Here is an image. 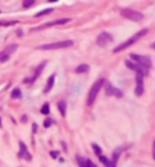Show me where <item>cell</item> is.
Wrapping results in <instances>:
<instances>
[{"label": "cell", "mask_w": 155, "mask_h": 167, "mask_svg": "<svg viewBox=\"0 0 155 167\" xmlns=\"http://www.w3.org/2000/svg\"><path fill=\"white\" fill-rule=\"evenodd\" d=\"M145 35H148V29H141V31H138L137 34H134L129 40H126L125 43H122V44H119L117 47H114V53H119V52H122V50H125V49H128V47H131L132 44H135L138 40H141Z\"/></svg>", "instance_id": "6da1fadb"}, {"label": "cell", "mask_w": 155, "mask_h": 167, "mask_svg": "<svg viewBox=\"0 0 155 167\" xmlns=\"http://www.w3.org/2000/svg\"><path fill=\"white\" fill-rule=\"evenodd\" d=\"M103 82H105V79L100 78V79H97V81L91 85V88H90V93H88V97H87V105H88V106H91V105L94 104V100H96L99 91H100L102 87H103Z\"/></svg>", "instance_id": "7a4b0ae2"}, {"label": "cell", "mask_w": 155, "mask_h": 167, "mask_svg": "<svg viewBox=\"0 0 155 167\" xmlns=\"http://www.w3.org/2000/svg\"><path fill=\"white\" fill-rule=\"evenodd\" d=\"M75 41L73 40H64V41H56V43H50V44H43L38 49L40 50H55V49H67L73 47Z\"/></svg>", "instance_id": "3957f363"}, {"label": "cell", "mask_w": 155, "mask_h": 167, "mask_svg": "<svg viewBox=\"0 0 155 167\" xmlns=\"http://www.w3.org/2000/svg\"><path fill=\"white\" fill-rule=\"evenodd\" d=\"M120 15L123 18H128V20H131V21H141L145 18V15L141 14V12L138 11H134V9H128V8H123L120 11Z\"/></svg>", "instance_id": "277c9868"}, {"label": "cell", "mask_w": 155, "mask_h": 167, "mask_svg": "<svg viewBox=\"0 0 155 167\" xmlns=\"http://www.w3.org/2000/svg\"><path fill=\"white\" fill-rule=\"evenodd\" d=\"M131 59H134L137 64H140L141 67H145V69H151L152 67V61L149 56H145V55H138V53H131V56H129Z\"/></svg>", "instance_id": "5b68a950"}, {"label": "cell", "mask_w": 155, "mask_h": 167, "mask_svg": "<svg viewBox=\"0 0 155 167\" xmlns=\"http://www.w3.org/2000/svg\"><path fill=\"white\" fill-rule=\"evenodd\" d=\"M103 88H105V91H107L108 96H114V97H117V99H120V97L123 96V93L120 91V90L116 88V87H114L111 82H108V81L103 82Z\"/></svg>", "instance_id": "8992f818"}, {"label": "cell", "mask_w": 155, "mask_h": 167, "mask_svg": "<svg viewBox=\"0 0 155 167\" xmlns=\"http://www.w3.org/2000/svg\"><path fill=\"white\" fill-rule=\"evenodd\" d=\"M70 21H72V18H59V20H55V21L41 24V26H38L37 29H32V31H43V29H47V28H52V26H61V24H66V23H70Z\"/></svg>", "instance_id": "52a82bcc"}, {"label": "cell", "mask_w": 155, "mask_h": 167, "mask_svg": "<svg viewBox=\"0 0 155 167\" xmlns=\"http://www.w3.org/2000/svg\"><path fill=\"white\" fill-rule=\"evenodd\" d=\"M17 44H11V46H8L5 50H2V52H0V62H6L9 58H11V55L15 52L17 50Z\"/></svg>", "instance_id": "ba28073f"}, {"label": "cell", "mask_w": 155, "mask_h": 167, "mask_svg": "<svg viewBox=\"0 0 155 167\" xmlns=\"http://www.w3.org/2000/svg\"><path fill=\"white\" fill-rule=\"evenodd\" d=\"M111 41H113V36H111L108 32L99 34V35H97V40H96V43H97L99 47H105V46H108Z\"/></svg>", "instance_id": "9c48e42d"}, {"label": "cell", "mask_w": 155, "mask_h": 167, "mask_svg": "<svg viewBox=\"0 0 155 167\" xmlns=\"http://www.w3.org/2000/svg\"><path fill=\"white\" fill-rule=\"evenodd\" d=\"M18 146H20V152L17 153V157H18V158H24V160L31 161V160H32V155L29 153V150H28V146L24 144V141H20V143H18Z\"/></svg>", "instance_id": "30bf717a"}, {"label": "cell", "mask_w": 155, "mask_h": 167, "mask_svg": "<svg viewBox=\"0 0 155 167\" xmlns=\"http://www.w3.org/2000/svg\"><path fill=\"white\" fill-rule=\"evenodd\" d=\"M46 61H43L40 66H38L37 69H35V73H34V76L32 78H28V79H24V84H32V82H35L37 81V78H40V74H41V71L44 70V67H46Z\"/></svg>", "instance_id": "8fae6325"}, {"label": "cell", "mask_w": 155, "mask_h": 167, "mask_svg": "<svg viewBox=\"0 0 155 167\" xmlns=\"http://www.w3.org/2000/svg\"><path fill=\"white\" fill-rule=\"evenodd\" d=\"M145 91V87H143V74L137 73V87H135V96H141Z\"/></svg>", "instance_id": "7c38bea8"}, {"label": "cell", "mask_w": 155, "mask_h": 167, "mask_svg": "<svg viewBox=\"0 0 155 167\" xmlns=\"http://www.w3.org/2000/svg\"><path fill=\"white\" fill-rule=\"evenodd\" d=\"M55 78H56V76H55V74H52L50 78L47 79V84H46V87H44V90H43V93H44V94H47V93L50 91V90L53 88V84H55Z\"/></svg>", "instance_id": "4fadbf2b"}, {"label": "cell", "mask_w": 155, "mask_h": 167, "mask_svg": "<svg viewBox=\"0 0 155 167\" xmlns=\"http://www.w3.org/2000/svg\"><path fill=\"white\" fill-rule=\"evenodd\" d=\"M88 70H90V66H88V64H79V66L75 69V73L81 74V73H87Z\"/></svg>", "instance_id": "5bb4252c"}, {"label": "cell", "mask_w": 155, "mask_h": 167, "mask_svg": "<svg viewBox=\"0 0 155 167\" xmlns=\"http://www.w3.org/2000/svg\"><path fill=\"white\" fill-rule=\"evenodd\" d=\"M122 152H123V147H117V149L114 150V153H113V166L117 164V160H119V157H120Z\"/></svg>", "instance_id": "9a60e30c"}, {"label": "cell", "mask_w": 155, "mask_h": 167, "mask_svg": "<svg viewBox=\"0 0 155 167\" xmlns=\"http://www.w3.org/2000/svg\"><path fill=\"white\" fill-rule=\"evenodd\" d=\"M66 106H67L66 100H59L58 102V109H59V114L62 115V117H66Z\"/></svg>", "instance_id": "2e32d148"}, {"label": "cell", "mask_w": 155, "mask_h": 167, "mask_svg": "<svg viewBox=\"0 0 155 167\" xmlns=\"http://www.w3.org/2000/svg\"><path fill=\"white\" fill-rule=\"evenodd\" d=\"M99 161H100L103 166H107V167H113V161H110L105 155H102V153L99 155Z\"/></svg>", "instance_id": "e0dca14e"}, {"label": "cell", "mask_w": 155, "mask_h": 167, "mask_svg": "<svg viewBox=\"0 0 155 167\" xmlns=\"http://www.w3.org/2000/svg\"><path fill=\"white\" fill-rule=\"evenodd\" d=\"M35 2H37V0H23V8L29 9V8H32L35 5Z\"/></svg>", "instance_id": "ac0fdd59"}, {"label": "cell", "mask_w": 155, "mask_h": 167, "mask_svg": "<svg viewBox=\"0 0 155 167\" xmlns=\"http://www.w3.org/2000/svg\"><path fill=\"white\" fill-rule=\"evenodd\" d=\"M50 12H53V9H52V8H47V9H43V11H40V12H37L35 17H43V15L50 14Z\"/></svg>", "instance_id": "d6986e66"}, {"label": "cell", "mask_w": 155, "mask_h": 167, "mask_svg": "<svg viewBox=\"0 0 155 167\" xmlns=\"http://www.w3.org/2000/svg\"><path fill=\"white\" fill-rule=\"evenodd\" d=\"M20 96H21V90H20V88H14V90L11 91V97H12V99H18Z\"/></svg>", "instance_id": "ffe728a7"}, {"label": "cell", "mask_w": 155, "mask_h": 167, "mask_svg": "<svg viewBox=\"0 0 155 167\" xmlns=\"http://www.w3.org/2000/svg\"><path fill=\"white\" fill-rule=\"evenodd\" d=\"M49 112H50V105L49 104H44L41 106V114H49Z\"/></svg>", "instance_id": "44dd1931"}, {"label": "cell", "mask_w": 155, "mask_h": 167, "mask_svg": "<svg viewBox=\"0 0 155 167\" xmlns=\"http://www.w3.org/2000/svg\"><path fill=\"white\" fill-rule=\"evenodd\" d=\"M93 150L97 153V155H100V153H102V149H100V146H97L96 143H93Z\"/></svg>", "instance_id": "7402d4cb"}, {"label": "cell", "mask_w": 155, "mask_h": 167, "mask_svg": "<svg viewBox=\"0 0 155 167\" xmlns=\"http://www.w3.org/2000/svg\"><path fill=\"white\" fill-rule=\"evenodd\" d=\"M76 161L81 167H85V160H82V157H76Z\"/></svg>", "instance_id": "603a6c76"}, {"label": "cell", "mask_w": 155, "mask_h": 167, "mask_svg": "<svg viewBox=\"0 0 155 167\" xmlns=\"http://www.w3.org/2000/svg\"><path fill=\"white\" fill-rule=\"evenodd\" d=\"M52 125H53V120H52V119H46L44 120V128H50Z\"/></svg>", "instance_id": "cb8c5ba5"}, {"label": "cell", "mask_w": 155, "mask_h": 167, "mask_svg": "<svg viewBox=\"0 0 155 167\" xmlns=\"http://www.w3.org/2000/svg\"><path fill=\"white\" fill-rule=\"evenodd\" d=\"M50 157L56 160V158L59 157V152H58V150H52V152H50Z\"/></svg>", "instance_id": "d4e9b609"}, {"label": "cell", "mask_w": 155, "mask_h": 167, "mask_svg": "<svg viewBox=\"0 0 155 167\" xmlns=\"http://www.w3.org/2000/svg\"><path fill=\"white\" fill-rule=\"evenodd\" d=\"M85 166H88V167H94V163L90 161V160H85Z\"/></svg>", "instance_id": "484cf974"}, {"label": "cell", "mask_w": 155, "mask_h": 167, "mask_svg": "<svg viewBox=\"0 0 155 167\" xmlns=\"http://www.w3.org/2000/svg\"><path fill=\"white\" fill-rule=\"evenodd\" d=\"M32 131H34V134L38 131V126H37V123H34V125H32Z\"/></svg>", "instance_id": "4316f807"}, {"label": "cell", "mask_w": 155, "mask_h": 167, "mask_svg": "<svg viewBox=\"0 0 155 167\" xmlns=\"http://www.w3.org/2000/svg\"><path fill=\"white\" fill-rule=\"evenodd\" d=\"M17 35H18V36H23V31L18 29V31H17Z\"/></svg>", "instance_id": "83f0119b"}, {"label": "cell", "mask_w": 155, "mask_h": 167, "mask_svg": "<svg viewBox=\"0 0 155 167\" xmlns=\"http://www.w3.org/2000/svg\"><path fill=\"white\" fill-rule=\"evenodd\" d=\"M151 47H152V49H154V50H155V41H154V43H152V44H151Z\"/></svg>", "instance_id": "f1b7e54d"}, {"label": "cell", "mask_w": 155, "mask_h": 167, "mask_svg": "<svg viewBox=\"0 0 155 167\" xmlns=\"http://www.w3.org/2000/svg\"><path fill=\"white\" fill-rule=\"evenodd\" d=\"M154 158H155V143H154Z\"/></svg>", "instance_id": "f546056e"}, {"label": "cell", "mask_w": 155, "mask_h": 167, "mask_svg": "<svg viewBox=\"0 0 155 167\" xmlns=\"http://www.w3.org/2000/svg\"><path fill=\"white\" fill-rule=\"evenodd\" d=\"M49 2H58V0H49Z\"/></svg>", "instance_id": "4dcf8cb0"}, {"label": "cell", "mask_w": 155, "mask_h": 167, "mask_svg": "<svg viewBox=\"0 0 155 167\" xmlns=\"http://www.w3.org/2000/svg\"><path fill=\"white\" fill-rule=\"evenodd\" d=\"M0 123H2V119H0Z\"/></svg>", "instance_id": "1f68e13d"}, {"label": "cell", "mask_w": 155, "mask_h": 167, "mask_svg": "<svg viewBox=\"0 0 155 167\" xmlns=\"http://www.w3.org/2000/svg\"><path fill=\"white\" fill-rule=\"evenodd\" d=\"M0 12H2V11H0Z\"/></svg>", "instance_id": "d6a6232c"}]
</instances>
